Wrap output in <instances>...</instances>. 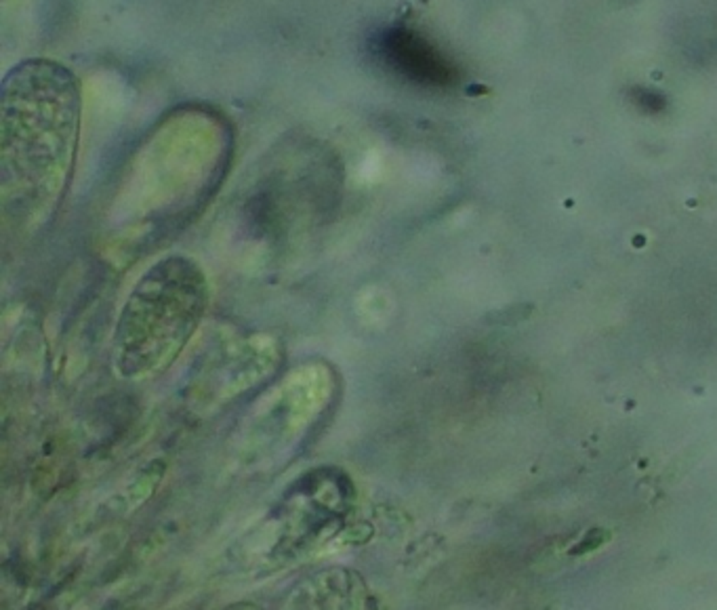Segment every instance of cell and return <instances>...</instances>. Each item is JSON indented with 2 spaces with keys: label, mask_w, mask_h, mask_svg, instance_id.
Returning <instances> with one entry per match:
<instances>
[{
  "label": "cell",
  "mask_w": 717,
  "mask_h": 610,
  "mask_svg": "<svg viewBox=\"0 0 717 610\" xmlns=\"http://www.w3.org/2000/svg\"><path fill=\"white\" fill-rule=\"evenodd\" d=\"M210 304L205 268L188 255L150 265L120 309L112 360L122 379L143 381L169 371L200 328Z\"/></svg>",
  "instance_id": "2"
},
{
  "label": "cell",
  "mask_w": 717,
  "mask_h": 610,
  "mask_svg": "<svg viewBox=\"0 0 717 610\" xmlns=\"http://www.w3.org/2000/svg\"><path fill=\"white\" fill-rule=\"evenodd\" d=\"M80 114V83L57 61L28 59L4 76L0 208L13 238H36L61 208L74 173Z\"/></svg>",
  "instance_id": "1"
}]
</instances>
